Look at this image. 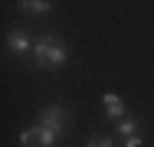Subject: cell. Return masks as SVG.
<instances>
[{
	"label": "cell",
	"instance_id": "obj_1",
	"mask_svg": "<svg viewBox=\"0 0 154 147\" xmlns=\"http://www.w3.org/2000/svg\"><path fill=\"white\" fill-rule=\"evenodd\" d=\"M66 131H69V111L53 101V105H46L39 111L33 128L20 131V144L23 147H56L66 137Z\"/></svg>",
	"mask_w": 154,
	"mask_h": 147
},
{
	"label": "cell",
	"instance_id": "obj_2",
	"mask_svg": "<svg viewBox=\"0 0 154 147\" xmlns=\"http://www.w3.org/2000/svg\"><path fill=\"white\" fill-rule=\"evenodd\" d=\"M30 59H33L36 69H59V65H66V59H69V49H66V43H62L59 36L43 33V36L33 39Z\"/></svg>",
	"mask_w": 154,
	"mask_h": 147
},
{
	"label": "cell",
	"instance_id": "obj_3",
	"mask_svg": "<svg viewBox=\"0 0 154 147\" xmlns=\"http://www.w3.org/2000/svg\"><path fill=\"white\" fill-rule=\"evenodd\" d=\"M7 49L13 52V56H30L33 52V39L26 29H10L7 33Z\"/></svg>",
	"mask_w": 154,
	"mask_h": 147
},
{
	"label": "cell",
	"instance_id": "obj_4",
	"mask_svg": "<svg viewBox=\"0 0 154 147\" xmlns=\"http://www.w3.org/2000/svg\"><path fill=\"white\" fill-rule=\"evenodd\" d=\"M20 13H33V16H46L53 13V0H17Z\"/></svg>",
	"mask_w": 154,
	"mask_h": 147
},
{
	"label": "cell",
	"instance_id": "obj_5",
	"mask_svg": "<svg viewBox=\"0 0 154 147\" xmlns=\"http://www.w3.org/2000/svg\"><path fill=\"white\" fill-rule=\"evenodd\" d=\"M102 105H105V115L108 118H125V101L118 98V95H102Z\"/></svg>",
	"mask_w": 154,
	"mask_h": 147
},
{
	"label": "cell",
	"instance_id": "obj_6",
	"mask_svg": "<svg viewBox=\"0 0 154 147\" xmlns=\"http://www.w3.org/2000/svg\"><path fill=\"white\" fill-rule=\"evenodd\" d=\"M138 131H141V121H138V118H131V115L118 118V124H115V134H118V137H128V134H138Z\"/></svg>",
	"mask_w": 154,
	"mask_h": 147
},
{
	"label": "cell",
	"instance_id": "obj_7",
	"mask_svg": "<svg viewBox=\"0 0 154 147\" xmlns=\"http://www.w3.org/2000/svg\"><path fill=\"white\" fill-rule=\"evenodd\" d=\"M85 147H115V137H108V134H92Z\"/></svg>",
	"mask_w": 154,
	"mask_h": 147
},
{
	"label": "cell",
	"instance_id": "obj_8",
	"mask_svg": "<svg viewBox=\"0 0 154 147\" xmlns=\"http://www.w3.org/2000/svg\"><path fill=\"white\" fill-rule=\"evenodd\" d=\"M122 147H144V137H141V131H138V134H128V137H122Z\"/></svg>",
	"mask_w": 154,
	"mask_h": 147
}]
</instances>
